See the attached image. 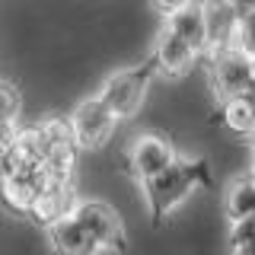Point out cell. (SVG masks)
Masks as SVG:
<instances>
[{"label": "cell", "mask_w": 255, "mask_h": 255, "mask_svg": "<svg viewBox=\"0 0 255 255\" xmlns=\"http://www.w3.org/2000/svg\"><path fill=\"white\" fill-rule=\"evenodd\" d=\"M220 118H223V125H227L233 134H252L255 131V106L246 102L243 96H236V99H223Z\"/></svg>", "instance_id": "obj_14"}, {"label": "cell", "mask_w": 255, "mask_h": 255, "mask_svg": "<svg viewBox=\"0 0 255 255\" xmlns=\"http://www.w3.org/2000/svg\"><path fill=\"white\" fill-rule=\"evenodd\" d=\"M70 134H74V143L83 150H96L102 143H109V137L115 134L118 118L112 115V109L99 96H86L83 102H77V109L70 112L67 118Z\"/></svg>", "instance_id": "obj_4"}, {"label": "cell", "mask_w": 255, "mask_h": 255, "mask_svg": "<svg viewBox=\"0 0 255 255\" xmlns=\"http://www.w3.org/2000/svg\"><path fill=\"white\" fill-rule=\"evenodd\" d=\"M172 159H175L172 143L166 137H159V134H140V137L131 143V150H128L131 172L137 175L140 182L150 179V175H156V172H163Z\"/></svg>", "instance_id": "obj_8"}, {"label": "cell", "mask_w": 255, "mask_h": 255, "mask_svg": "<svg viewBox=\"0 0 255 255\" xmlns=\"http://www.w3.org/2000/svg\"><path fill=\"white\" fill-rule=\"evenodd\" d=\"M201 16H204V32H207V51L214 54L220 48H230L236 42V26H239V6L233 0H201Z\"/></svg>", "instance_id": "obj_7"}, {"label": "cell", "mask_w": 255, "mask_h": 255, "mask_svg": "<svg viewBox=\"0 0 255 255\" xmlns=\"http://www.w3.org/2000/svg\"><path fill=\"white\" fill-rule=\"evenodd\" d=\"M156 74V64L153 58L137 64V67H125V70H115L99 90V99L112 109L115 118H134L147 99V90H150V80Z\"/></svg>", "instance_id": "obj_2"}, {"label": "cell", "mask_w": 255, "mask_h": 255, "mask_svg": "<svg viewBox=\"0 0 255 255\" xmlns=\"http://www.w3.org/2000/svg\"><path fill=\"white\" fill-rule=\"evenodd\" d=\"M48 243H51L54 255H96L99 252V246H96L90 239V233L74 220V214L48 223Z\"/></svg>", "instance_id": "obj_10"}, {"label": "cell", "mask_w": 255, "mask_h": 255, "mask_svg": "<svg viewBox=\"0 0 255 255\" xmlns=\"http://www.w3.org/2000/svg\"><path fill=\"white\" fill-rule=\"evenodd\" d=\"M16 131H19V122H0V150L13 143Z\"/></svg>", "instance_id": "obj_18"}, {"label": "cell", "mask_w": 255, "mask_h": 255, "mask_svg": "<svg viewBox=\"0 0 255 255\" xmlns=\"http://www.w3.org/2000/svg\"><path fill=\"white\" fill-rule=\"evenodd\" d=\"M230 255H255V239H246V243H233Z\"/></svg>", "instance_id": "obj_20"}, {"label": "cell", "mask_w": 255, "mask_h": 255, "mask_svg": "<svg viewBox=\"0 0 255 255\" xmlns=\"http://www.w3.org/2000/svg\"><path fill=\"white\" fill-rule=\"evenodd\" d=\"M198 58H201V54H198L188 42H182L172 29L163 26V32L156 35V48H153V64H156L159 74H166V77H185L188 70L195 67Z\"/></svg>", "instance_id": "obj_9"}, {"label": "cell", "mask_w": 255, "mask_h": 255, "mask_svg": "<svg viewBox=\"0 0 255 255\" xmlns=\"http://www.w3.org/2000/svg\"><path fill=\"white\" fill-rule=\"evenodd\" d=\"M239 51H246L252 58L255 54V6H246L239 10V26H236V42Z\"/></svg>", "instance_id": "obj_16"}, {"label": "cell", "mask_w": 255, "mask_h": 255, "mask_svg": "<svg viewBox=\"0 0 255 255\" xmlns=\"http://www.w3.org/2000/svg\"><path fill=\"white\" fill-rule=\"evenodd\" d=\"M166 29H172L182 42H188L198 54L207 51V32H204V16H201V6L191 0V3L179 6L175 13L166 16Z\"/></svg>", "instance_id": "obj_11"}, {"label": "cell", "mask_w": 255, "mask_h": 255, "mask_svg": "<svg viewBox=\"0 0 255 255\" xmlns=\"http://www.w3.org/2000/svg\"><path fill=\"white\" fill-rule=\"evenodd\" d=\"M140 185H143V195H147L150 214H153L156 220H163V217H169L195 188L211 185V172H207L204 159H179L175 156L163 172L143 179Z\"/></svg>", "instance_id": "obj_1"}, {"label": "cell", "mask_w": 255, "mask_h": 255, "mask_svg": "<svg viewBox=\"0 0 255 255\" xmlns=\"http://www.w3.org/2000/svg\"><path fill=\"white\" fill-rule=\"evenodd\" d=\"M223 211H227L230 220H239L246 217V214L255 211V185L252 179L246 175V179H236L233 185L227 188V198H223Z\"/></svg>", "instance_id": "obj_13"}, {"label": "cell", "mask_w": 255, "mask_h": 255, "mask_svg": "<svg viewBox=\"0 0 255 255\" xmlns=\"http://www.w3.org/2000/svg\"><path fill=\"white\" fill-rule=\"evenodd\" d=\"M249 61H252V80H255V54H252V58H249Z\"/></svg>", "instance_id": "obj_23"}, {"label": "cell", "mask_w": 255, "mask_h": 255, "mask_svg": "<svg viewBox=\"0 0 255 255\" xmlns=\"http://www.w3.org/2000/svg\"><path fill=\"white\" fill-rule=\"evenodd\" d=\"M249 179H252V185H255V172H252V175H249Z\"/></svg>", "instance_id": "obj_24"}, {"label": "cell", "mask_w": 255, "mask_h": 255, "mask_svg": "<svg viewBox=\"0 0 255 255\" xmlns=\"http://www.w3.org/2000/svg\"><path fill=\"white\" fill-rule=\"evenodd\" d=\"M74 220L90 233V239L99 249H115V252L125 249V243H128L125 223L109 201H102V198H77Z\"/></svg>", "instance_id": "obj_3"}, {"label": "cell", "mask_w": 255, "mask_h": 255, "mask_svg": "<svg viewBox=\"0 0 255 255\" xmlns=\"http://www.w3.org/2000/svg\"><path fill=\"white\" fill-rule=\"evenodd\" d=\"M252 172H255V131H252Z\"/></svg>", "instance_id": "obj_22"}, {"label": "cell", "mask_w": 255, "mask_h": 255, "mask_svg": "<svg viewBox=\"0 0 255 255\" xmlns=\"http://www.w3.org/2000/svg\"><path fill=\"white\" fill-rule=\"evenodd\" d=\"M185 3H191V0H153V6L163 16H169V13H175L179 10V6H185Z\"/></svg>", "instance_id": "obj_19"}, {"label": "cell", "mask_w": 255, "mask_h": 255, "mask_svg": "<svg viewBox=\"0 0 255 255\" xmlns=\"http://www.w3.org/2000/svg\"><path fill=\"white\" fill-rule=\"evenodd\" d=\"M211 58V83L220 99H236L252 86V61L236 45L207 54Z\"/></svg>", "instance_id": "obj_5"}, {"label": "cell", "mask_w": 255, "mask_h": 255, "mask_svg": "<svg viewBox=\"0 0 255 255\" xmlns=\"http://www.w3.org/2000/svg\"><path fill=\"white\" fill-rule=\"evenodd\" d=\"M22 93L13 80H0V122H19Z\"/></svg>", "instance_id": "obj_15"}, {"label": "cell", "mask_w": 255, "mask_h": 255, "mask_svg": "<svg viewBox=\"0 0 255 255\" xmlns=\"http://www.w3.org/2000/svg\"><path fill=\"white\" fill-rule=\"evenodd\" d=\"M233 3L239 6V10H246V6H255V0H233Z\"/></svg>", "instance_id": "obj_21"}, {"label": "cell", "mask_w": 255, "mask_h": 255, "mask_svg": "<svg viewBox=\"0 0 255 255\" xmlns=\"http://www.w3.org/2000/svg\"><path fill=\"white\" fill-rule=\"evenodd\" d=\"M45 188H48V179L42 166H16L10 175L0 179V201L13 214H29Z\"/></svg>", "instance_id": "obj_6"}, {"label": "cell", "mask_w": 255, "mask_h": 255, "mask_svg": "<svg viewBox=\"0 0 255 255\" xmlns=\"http://www.w3.org/2000/svg\"><path fill=\"white\" fill-rule=\"evenodd\" d=\"M74 204H77V195L70 185H48L42 195H38V201L32 204L29 217H35L38 223H54L61 217H67V214H74Z\"/></svg>", "instance_id": "obj_12"}, {"label": "cell", "mask_w": 255, "mask_h": 255, "mask_svg": "<svg viewBox=\"0 0 255 255\" xmlns=\"http://www.w3.org/2000/svg\"><path fill=\"white\" fill-rule=\"evenodd\" d=\"M246 239H255V211L230 223V246H233V243H246Z\"/></svg>", "instance_id": "obj_17"}]
</instances>
